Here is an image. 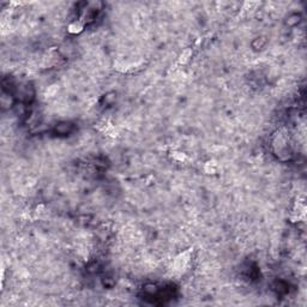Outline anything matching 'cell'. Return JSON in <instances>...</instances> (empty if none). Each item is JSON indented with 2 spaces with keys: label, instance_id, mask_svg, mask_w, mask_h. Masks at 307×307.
I'll list each match as a JSON object with an SVG mask.
<instances>
[{
  "label": "cell",
  "instance_id": "277c9868",
  "mask_svg": "<svg viewBox=\"0 0 307 307\" xmlns=\"http://www.w3.org/2000/svg\"><path fill=\"white\" fill-rule=\"evenodd\" d=\"M205 172L209 174H214L215 173V167L211 166V163H207L205 164Z\"/></svg>",
  "mask_w": 307,
  "mask_h": 307
},
{
  "label": "cell",
  "instance_id": "7a4b0ae2",
  "mask_svg": "<svg viewBox=\"0 0 307 307\" xmlns=\"http://www.w3.org/2000/svg\"><path fill=\"white\" fill-rule=\"evenodd\" d=\"M191 54H192V49H185L184 52H182V54L180 55V58H179V64H186L187 61H188V59H190V56H191Z\"/></svg>",
  "mask_w": 307,
  "mask_h": 307
},
{
  "label": "cell",
  "instance_id": "3957f363",
  "mask_svg": "<svg viewBox=\"0 0 307 307\" xmlns=\"http://www.w3.org/2000/svg\"><path fill=\"white\" fill-rule=\"evenodd\" d=\"M173 157L175 160H179V161H184L186 158V155L182 154V152H173Z\"/></svg>",
  "mask_w": 307,
  "mask_h": 307
},
{
  "label": "cell",
  "instance_id": "6da1fadb",
  "mask_svg": "<svg viewBox=\"0 0 307 307\" xmlns=\"http://www.w3.org/2000/svg\"><path fill=\"white\" fill-rule=\"evenodd\" d=\"M83 23L82 22H79V21H77V22H73V23H71L70 25H69V28H67V30H69V32H71V34H79L82 30H83Z\"/></svg>",
  "mask_w": 307,
  "mask_h": 307
}]
</instances>
